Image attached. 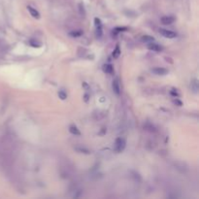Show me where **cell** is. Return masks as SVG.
I'll use <instances>...</instances> for the list:
<instances>
[{"mask_svg": "<svg viewBox=\"0 0 199 199\" xmlns=\"http://www.w3.org/2000/svg\"><path fill=\"white\" fill-rule=\"evenodd\" d=\"M126 146V141L124 138H121V137H119V138L116 139V142H115V147L114 149L117 152H123V150L125 149Z\"/></svg>", "mask_w": 199, "mask_h": 199, "instance_id": "cell-1", "label": "cell"}, {"mask_svg": "<svg viewBox=\"0 0 199 199\" xmlns=\"http://www.w3.org/2000/svg\"><path fill=\"white\" fill-rule=\"evenodd\" d=\"M159 33L164 36L165 38H169V39H173L177 36L176 32L174 31H171V30H168V29H159Z\"/></svg>", "mask_w": 199, "mask_h": 199, "instance_id": "cell-2", "label": "cell"}, {"mask_svg": "<svg viewBox=\"0 0 199 199\" xmlns=\"http://www.w3.org/2000/svg\"><path fill=\"white\" fill-rule=\"evenodd\" d=\"M152 72L157 76H165L168 74V70L163 67H154L152 69Z\"/></svg>", "mask_w": 199, "mask_h": 199, "instance_id": "cell-3", "label": "cell"}, {"mask_svg": "<svg viewBox=\"0 0 199 199\" xmlns=\"http://www.w3.org/2000/svg\"><path fill=\"white\" fill-rule=\"evenodd\" d=\"M148 49H149L150 51H152V52L159 53V52H161V51H162V47L152 41V42L148 43Z\"/></svg>", "mask_w": 199, "mask_h": 199, "instance_id": "cell-4", "label": "cell"}, {"mask_svg": "<svg viewBox=\"0 0 199 199\" xmlns=\"http://www.w3.org/2000/svg\"><path fill=\"white\" fill-rule=\"evenodd\" d=\"M174 22H175V18L172 17V16H165V17L161 18V24H162L168 25V24H173Z\"/></svg>", "mask_w": 199, "mask_h": 199, "instance_id": "cell-5", "label": "cell"}, {"mask_svg": "<svg viewBox=\"0 0 199 199\" xmlns=\"http://www.w3.org/2000/svg\"><path fill=\"white\" fill-rule=\"evenodd\" d=\"M112 88H113V90H114V92L117 94V95H119L121 94V86H119V81L117 80H114L113 81V84H112Z\"/></svg>", "mask_w": 199, "mask_h": 199, "instance_id": "cell-6", "label": "cell"}, {"mask_svg": "<svg viewBox=\"0 0 199 199\" xmlns=\"http://www.w3.org/2000/svg\"><path fill=\"white\" fill-rule=\"evenodd\" d=\"M27 10L29 11L30 15H31L33 18H35V19H40V14L36 9H34L31 6H27Z\"/></svg>", "mask_w": 199, "mask_h": 199, "instance_id": "cell-7", "label": "cell"}, {"mask_svg": "<svg viewBox=\"0 0 199 199\" xmlns=\"http://www.w3.org/2000/svg\"><path fill=\"white\" fill-rule=\"evenodd\" d=\"M69 131L70 133H72L73 135H76V136H80L81 135V131L78 129V127L75 125V124H71L69 126Z\"/></svg>", "mask_w": 199, "mask_h": 199, "instance_id": "cell-8", "label": "cell"}, {"mask_svg": "<svg viewBox=\"0 0 199 199\" xmlns=\"http://www.w3.org/2000/svg\"><path fill=\"white\" fill-rule=\"evenodd\" d=\"M103 71L107 74H114V67L112 64H104L103 65Z\"/></svg>", "mask_w": 199, "mask_h": 199, "instance_id": "cell-9", "label": "cell"}, {"mask_svg": "<svg viewBox=\"0 0 199 199\" xmlns=\"http://www.w3.org/2000/svg\"><path fill=\"white\" fill-rule=\"evenodd\" d=\"M119 55H121V49H119V46L117 45L116 48H115V50H114V52H113V57L118 58Z\"/></svg>", "mask_w": 199, "mask_h": 199, "instance_id": "cell-10", "label": "cell"}, {"mask_svg": "<svg viewBox=\"0 0 199 199\" xmlns=\"http://www.w3.org/2000/svg\"><path fill=\"white\" fill-rule=\"evenodd\" d=\"M142 41L145 43H150V42H152V41H154V38L150 36V35H145V36L142 37Z\"/></svg>", "mask_w": 199, "mask_h": 199, "instance_id": "cell-11", "label": "cell"}, {"mask_svg": "<svg viewBox=\"0 0 199 199\" xmlns=\"http://www.w3.org/2000/svg\"><path fill=\"white\" fill-rule=\"evenodd\" d=\"M58 97H59L61 100H65V99L67 98V93L65 92V90H60L58 91Z\"/></svg>", "mask_w": 199, "mask_h": 199, "instance_id": "cell-12", "label": "cell"}, {"mask_svg": "<svg viewBox=\"0 0 199 199\" xmlns=\"http://www.w3.org/2000/svg\"><path fill=\"white\" fill-rule=\"evenodd\" d=\"M191 88L193 90V91L196 93L198 90V83H197V80L196 79H194V80L192 81V83H191Z\"/></svg>", "mask_w": 199, "mask_h": 199, "instance_id": "cell-13", "label": "cell"}, {"mask_svg": "<svg viewBox=\"0 0 199 199\" xmlns=\"http://www.w3.org/2000/svg\"><path fill=\"white\" fill-rule=\"evenodd\" d=\"M69 35L72 37H80L83 35V32L82 31H72V32L69 33Z\"/></svg>", "mask_w": 199, "mask_h": 199, "instance_id": "cell-14", "label": "cell"}, {"mask_svg": "<svg viewBox=\"0 0 199 199\" xmlns=\"http://www.w3.org/2000/svg\"><path fill=\"white\" fill-rule=\"evenodd\" d=\"M102 28H101V25H98V26H96V35H97V37L101 38L102 37Z\"/></svg>", "mask_w": 199, "mask_h": 199, "instance_id": "cell-15", "label": "cell"}, {"mask_svg": "<svg viewBox=\"0 0 199 199\" xmlns=\"http://www.w3.org/2000/svg\"><path fill=\"white\" fill-rule=\"evenodd\" d=\"M30 46H32V47H41V44L39 42H37V41H34V40H30L29 42Z\"/></svg>", "mask_w": 199, "mask_h": 199, "instance_id": "cell-16", "label": "cell"}, {"mask_svg": "<svg viewBox=\"0 0 199 199\" xmlns=\"http://www.w3.org/2000/svg\"><path fill=\"white\" fill-rule=\"evenodd\" d=\"M79 9H80V13H81L82 15H85L86 14V10H85V7H84V4L83 3L79 4Z\"/></svg>", "mask_w": 199, "mask_h": 199, "instance_id": "cell-17", "label": "cell"}, {"mask_svg": "<svg viewBox=\"0 0 199 199\" xmlns=\"http://www.w3.org/2000/svg\"><path fill=\"white\" fill-rule=\"evenodd\" d=\"M94 22H95V25H96V26H98V25H101L100 20L97 19V18H95V19H94Z\"/></svg>", "mask_w": 199, "mask_h": 199, "instance_id": "cell-18", "label": "cell"}, {"mask_svg": "<svg viewBox=\"0 0 199 199\" xmlns=\"http://www.w3.org/2000/svg\"><path fill=\"white\" fill-rule=\"evenodd\" d=\"M116 30H118V31H124V30H126L125 27H117Z\"/></svg>", "mask_w": 199, "mask_h": 199, "instance_id": "cell-19", "label": "cell"}, {"mask_svg": "<svg viewBox=\"0 0 199 199\" xmlns=\"http://www.w3.org/2000/svg\"><path fill=\"white\" fill-rule=\"evenodd\" d=\"M85 101L86 102L88 101V94H85Z\"/></svg>", "mask_w": 199, "mask_h": 199, "instance_id": "cell-20", "label": "cell"}]
</instances>
